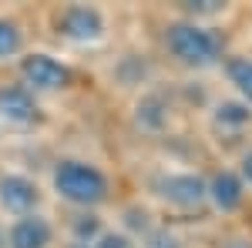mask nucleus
I'll return each instance as SVG.
<instances>
[{
  "instance_id": "nucleus-1",
  "label": "nucleus",
  "mask_w": 252,
  "mask_h": 248,
  "mask_svg": "<svg viewBox=\"0 0 252 248\" xmlns=\"http://www.w3.org/2000/svg\"><path fill=\"white\" fill-rule=\"evenodd\" d=\"M54 191L71 205L94 208L108 198V178L88 161H61L54 168Z\"/></svg>"
},
{
  "instance_id": "nucleus-2",
  "label": "nucleus",
  "mask_w": 252,
  "mask_h": 248,
  "mask_svg": "<svg viewBox=\"0 0 252 248\" xmlns=\"http://www.w3.org/2000/svg\"><path fill=\"white\" fill-rule=\"evenodd\" d=\"M165 44L175 57L182 60L185 67H212L219 60V40L212 30H205L202 24L195 20H178L168 27Z\"/></svg>"
},
{
  "instance_id": "nucleus-3",
  "label": "nucleus",
  "mask_w": 252,
  "mask_h": 248,
  "mask_svg": "<svg viewBox=\"0 0 252 248\" xmlns=\"http://www.w3.org/2000/svg\"><path fill=\"white\" fill-rule=\"evenodd\" d=\"M20 77L27 84V91H64L71 84V67L61 64L51 54H27L20 60Z\"/></svg>"
},
{
  "instance_id": "nucleus-4",
  "label": "nucleus",
  "mask_w": 252,
  "mask_h": 248,
  "mask_svg": "<svg viewBox=\"0 0 252 248\" xmlns=\"http://www.w3.org/2000/svg\"><path fill=\"white\" fill-rule=\"evenodd\" d=\"M58 30L64 34V37H71V40H81V44H88V40H101V34H104V17H101L97 7L71 3V7L61 10Z\"/></svg>"
},
{
  "instance_id": "nucleus-5",
  "label": "nucleus",
  "mask_w": 252,
  "mask_h": 248,
  "mask_svg": "<svg viewBox=\"0 0 252 248\" xmlns=\"http://www.w3.org/2000/svg\"><path fill=\"white\" fill-rule=\"evenodd\" d=\"M40 191L31 178L24 174H0V208L10 211V215H34Z\"/></svg>"
},
{
  "instance_id": "nucleus-6",
  "label": "nucleus",
  "mask_w": 252,
  "mask_h": 248,
  "mask_svg": "<svg viewBox=\"0 0 252 248\" xmlns=\"http://www.w3.org/2000/svg\"><path fill=\"white\" fill-rule=\"evenodd\" d=\"M158 188H161L158 194L175 208H198L209 198V188L198 174H168Z\"/></svg>"
},
{
  "instance_id": "nucleus-7",
  "label": "nucleus",
  "mask_w": 252,
  "mask_h": 248,
  "mask_svg": "<svg viewBox=\"0 0 252 248\" xmlns=\"http://www.w3.org/2000/svg\"><path fill=\"white\" fill-rule=\"evenodd\" d=\"M54 238V228L40 215H24L7 231V248H47Z\"/></svg>"
},
{
  "instance_id": "nucleus-8",
  "label": "nucleus",
  "mask_w": 252,
  "mask_h": 248,
  "mask_svg": "<svg viewBox=\"0 0 252 248\" xmlns=\"http://www.w3.org/2000/svg\"><path fill=\"white\" fill-rule=\"evenodd\" d=\"M0 117L10 124H31L37 117V104L27 87H0Z\"/></svg>"
},
{
  "instance_id": "nucleus-9",
  "label": "nucleus",
  "mask_w": 252,
  "mask_h": 248,
  "mask_svg": "<svg viewBox=\"0 0 252 248\" xmlns=\"http://www.w3.org/2000/svg\"><path fill=\"white\" fill-rule=\"evenodd\" d=\"M205 188H209V198H212V205L219 211H235L242 205V194H246L242 191V178L232 171H219Z\"/></svg>"
},
{
  "instance_id": "nucleus-10",
  "label": "nucleus",
  "mask_w": 252,
  "mask_h": 248,
  "mask_svg": "<svg viewBox=\"0 0 252 248\" xmlns=\"http://www.w3.org/2000/svg\"><path fill=\"white\" fill-rule=\"evenodd\" d=\"M20 47H24V30H20L14 20L0 17V60L17 57Z\"/></svg>"
},
{
  "instance_id": "nucleus-11",
  "label": "nucleus",
  "mask_w": 252,
  "mask_h": 248,
  "mask_svg": "<svg viewBox=\"0 0 252 248\" xmlns=\"http://www.w3.org/2000/svg\"><path fill=\"white\" fill-rule=\"evenodd\" d=\"M215 121H219V124H249V121H252V111H249V104L222 101V104L215 108Z\"/></svg>"
},
{
  "instance_id": "nucleus-12",
  "label": "nucleus",
  "mask_w": 252,
  "mask_h": 248,
  "mask_svg": "<svg viewBox=\"0 0 252 248\" xmlns=\"http://www.w3.org/2000/svg\"><path fill=\"white\" fill-rule=\"evenodd\" d=\"M229 81L239 87V94L252 104V60H232L229 64Z\"/></svg>"
},
{
  "instance_id": "nucleus-13",
  "label": "nucleus",
  "mask_w": 252,
  "mask_h": 248,
  "mask_svg": "<svg viewBox=\"0 0 252 248\" xmlns=\"http://www.w3.org/2000/svg\"><path fill=\"white\" fill-rule=\"evenodd\" d=\"M74 238H78V245H88L91 238H101V225H97L94 215H81L74 221Z\"/></svg>"
},
{
  "instance_id": "nucleus-14",
  "label": "nucleus",
  "mask_w": 252,
  "mask_h": 248,
  "mask_svg": "<svg viewBox=\"0 0 252 248\" xmlns=\"http://www.w3.org/2000/svg\"><path fill=\"white\" fill-rule=\"evenodd\" d=\"M94 248H131L128 235H115V231H101V238L94 242Z\"/></svg>"
},
{
  "instance_id": "nucleus-15",
  "label": "nucleus",
  "mask_w": 252,
  "mask_h": 248,
  "mask_svg": "<svg viewBox=\"0 0 252 248\" xmlns=\"http://www.w3.org/2000/svg\"><path fill=\"white\" fill-rule=\"evenodd\" d=\"M185 10H192V14H215V10H222V3L219 0H198V3H185Z\"/></svg>"
},
{
  "instance_id": "nucleus-16",
  "label": "nucleus",
  "mask_w": 252,
  "mask_h": 248,
  "mask_svg": "<svg viewBox=\"0 0 252 248\" xmlns=\"http://www.w3.org/2000/svg\"><path fill=\"white\" fill-rule=\"evenodd\" d=\"M242 181H249V185H252V151L242 158Z\"/></svg>"
},
{
  "instance_id": "nucleus-17",
  "label": "nucleus",
  "mask_w": 252,
  "mask_h": 248,
  "mask_svg": "<svg viewBox=\"0 0 252 248\" xmlns=\"http://www.w3.org/2000/svg\"><path fill=\"white\" fill-rule=\"evenodd\" d=\"M222 248H252V242H246V238H232L229 245H222Z\"/></svg>"
},
{
  "instance_id": "nucleus-18",
  "label": "nucleus",
  "mask_w": 252,
  "mask_h": 248,
  "mask_svg": "<svg viewBox=\"0 0 252 248\" xmlns=\"http://www.w3.org/2000/svg\"><path fill=\"white\" fill-rule=\"evenodd\" d=\"M71 248H88V245H71Z\"/></svg>"
}]
</instances>
